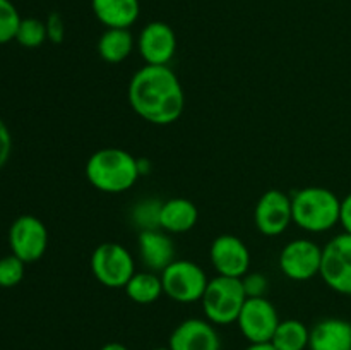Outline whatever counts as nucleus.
<instances>
[{
  "label": "nucleus",
  "instance_id": "ddd939ff",
  "mask_svg": "<svg viewBox=\"0 0 351 350\" xmlns=\"http://www.w3.org/2000/svg\"><path fill=\"white\" fill-rule=\"evenodd\" d=\"M209 257L218 275L232 278H243L249 273L250 253L245 244L235 235H219L213 240Z\"/></svg>",
  "mask_w": 351,
  "mask_h": 350
},
{
  "label": "nucleus",
  "instance_id": "9d476101",
  "mask_svg": "<svg viewBox=\"0 0 351 350\" xmlns=\"http://www.w3.org/2000/svg\"><path fill=\"white\" fill-rule=\"evenodd\" d=\"M322 249L311 239H295L280 254V270L293 281H307L321 273Z\"/></svg>",
  "mask_w": 351,
  "mask_h": 350
},
{
  "label": "nucleus",
  "instance_id": "a878e982",
  "mask_svg": "<svg viewBox=\"0 0 351 350\" xmlns=\"http://www.w3.org/2000/svg\"><path fill=\"white\" fill-rule=\"evenodd\" d=\"M243 290H245L247 299L250 297H266L267 292V278L263 273H247L242 278Z\"/></svg>",
  "mask_w": 351,
  "mask_h": 350
},
{
  "label": "nucleus",
  "instance_id": "4468645a",
  "mask_svg": "<svg viewBox=\"0 0 351 350\" xmlns=\"http://www.w3.org/2000/svg\"><path fill=\"white\" fill-rule=\"evenodd\" d=\"M170 350H221V340L211 321L191 318L173 329Z\"/></svg>",
  "mask_w": 351,
  "mask_h": 350
},
{
  "label": "nucleus",
  "instance_id": "c85d7f7f",
  "mask_svg": "<svg viewBox=\"0 0 351 350\" xmlns=\"http://www.w3.org/2000/svg\"><path fill=\"white\" fill-rule=\"evenodd\" d=\"M339 223L346 233H351V192L341 201L339 209Z\"/></svg>",
  "mask_w": 351,
  "mask_h": 350
},
{
  "label": "nucleus",
  "instance_id": "7c9ffc66",
  "mask_svg": "<svg viewBox=\"0 0 351 350\" xmlns=\"http://www.w3.org/2000/svg\"><path fill=\"white\" fill-rule=\"evenodd\" d=\"M99 350H129V349H127V347L123 345V343L110 342V343H105V345H103Z\"/></svg>",
  "mask_w": 351,
  "mask_h": 350
},
{
  "label": "nucleus",
  "instance_id": "cd10ccee",
  "mask_svg": "<svg viewBox=\"0 0 351 350\" xmlns=\"http://www.w3.org/2000/svg\"><path fill=\"white\" fill-rule=\"evenodd\" d=\"M10 151H12V136H10L7 124L0 119V170L9 160Z\"/></svg>",
  "mask_w": 351,
  "mask_h": 350
},
{
  "label": "nucleus",
  "instance_id": "7ed1b4c3",
  "mask_svg": "<svg viewBox=\"0 0 351 350\" xmlns=\"http://www.w3.org/2000/svg\"><path fill=\"white\" fill-rule=\"evenodd\" d=\"M341 201L326 187H305L291 196L293 223L311 233H322L339 223Z\"/></svg>",
  "mask_w": 351,
  "mask_h": 350
},
{
  "label": "nucleus",
  "instance_id": "aec40b11",
  "mask_svg": "<svg viewBox=\"0 0 351 350\" xmlns=\"http://www.w3.org/2000/svg\"><path fill=\"white\" fill-rule=\"evenodd\" d=\"M125 294L136 304H153L161 297V294H165L161 275L149 270L134 273L125 285Z\"/></svg>",
  "mask_w": 351,
  "mask_h": 350
},
{
  "label": "nucleus",
  "instance_id": "0eeeda50",
  "mask_svg": "<svg viewBox=\"0 0 351 350\" xmlns=\"http://www.w3.org/2000/svg\"><path fill=\"white\" fill-rule=\"evenodd\" d=\"M329 288L343 295H351V233L332 237L322 249L321 273Z\"/></svg>",
  "mask_w": 351,
  "mask_h": 350
},
{
  "label": "nucleus",
  "instance_id": "a211bd4d",
  "mask_svg": "<svg viewBox=\"0 0 351 350\" xmlns=\"http://www.w3.org/2000/svg\"><path fill=\"white\" fill-rule=\"evenodd\" d=\"M197 206L185 198H171L161 208V229L170 233H185L197 223Z\"/></svg>",
  "mask_w": 351,
  "mask_h": 350
},
{
  "label": "nucleus",
  "instance_id": "f257e3e1",
  "mask_svg": "<svg viewBox=\"0 0 351 350\" xmlns=\"http://www.w3.org/2000/svg\"><path fill=\"white\" fill-rule=\"evenodd\" d=\"M127 96L134 112L154 126L177 122L185 106L184 89L168 65L141 67L130 79Z\"/></svg>",
  "mask_w": 351,
  "mask_h": 350
},
{
  "label": "nucleus",
  "instance_id": "dca6fc26",
  "mask_svg": "<svg viewBox=\"0 0 351 350\" xmlns=\"http://www.w3.org/2000/svg\"><path fill=\"white\" fill-rule=\"evenodd\" d=\"M311 350H351V326L348 321L328 318L311 329Z\"/></svg>",
  "mask_w": 351,
  "mask_h": 350
},
{
  "label": "nucleus",
  "instance_id": "9b49d317",
  "mask_svg": "<svg viewBox=\"0 0 351 350\" xmlns=\"http://www.w3.org/2000/svg\"><path fill=\"white\" fill-rule=\"evenodd\" d=\"M256 226L267 237L281 235L293 222L291 196L280 189H269L261 196L254 211Z\"/></svg>",
  "mask_w": 351,
  "mask_h": 350
},
{
  "label": "nucleus",
  "instance_id": "393cba45",
  "mask_svg": "<svg viewBox=\"0 0 351 350\" xmlns=\"http://www.w3.org/2000/svg\"><path fill=\"white\" fill-rule=\"evenodd\" d=\"M24 261L16 254H7L0 257V287L12 288L19 285L24 278Z\"/></svg>",
  "mask_w": 351,
  "mask_h": 350
},
{
  "label": "nucleus",
  "instance_id": "f8f14e48",
  "mask_svg": "<svg viewBox=\"0 0 351 350\" xmlns=\"http://www.w3.org/2000/svg\"><path fill=\"white\" fill-rule=\"evenodd\" d=\"M137 50L149 65H168L177 51V36L170 24L153 21L141 30Z\"/></svg>",
  "mask_w": 351,
  "mask_h": 350
},
{
  "label": "nucleus",
  "instance_id": "2f4dec72",
  "mask_svg": "<svg viewBox=\"0 0 351 350\" xmlns=\"http://www.w3.org/2000/svg\"><path fill=\"white\" fill-rule=\"evenodd\" d=\"M153 350H170V347H158V349H153Z\"/></svg>",
  "mask_w": 351,
  "mask_h": 350
},
{
  "label": "nucleus",
  "instance_id": "20e7f679",
  "mask_svg": "<svg viewBox=\"0 0 351 350\" xmlns=\"http://www.w3.org/2000/svg\"><path fill=\"white\" fill-rule=\"evenodd\" d=\"M245 301L247 295L243 290L242 278L223 277V275L209 280L201 299L208 321L219 326L237 323Z\"/></svg>",
  "mask_w": 351,
  "mask_h": 350
},
{
  "label": "nucleus",
  "instance_id": "6e6552de",
  "mask_svg": "<svg viewBox=\"0 0 351 350\" xmlns=\"http://www.w3.org/2000/svg\"><path fill=\"white\" fill-rule=\"evenodd\" d=\"M240 333L250 343H269L280 325L278 311L266 297H250L237 319Z\"/></svg>",
  "mask_w": 351,
  "mask_h": 350
},
{
  "label": "nucleus",
  "instance_id": "bb28decb",
  "mask_svg": "<svg viewBox=\"0 0 351 350\" xmlns=\"http://www.w3.org/2000/svg\"><path fill=\"white\" fill-rule=\"evenodd\" d=\"M47 24V34H48V40L51 43H62L65 38V23L62 19V16L58 12H51L48 16V19L45 21Z\"/></svg>",
  "mask_w": 351,
  "mask_h": 350
},
{
  "label": "nucleus",
  "instance_id": "2eb2a0df",
  "mask_svg": "<svg viewBox=\"0 0 351 350\" xmlns=\"http://www.w3.org/2000/svg\"><path fill=\"white\" fill-rule=\"evenodd\" d=\"M139 257L149 271H163L175 261V246L170 237L161 229L144 230L137 237Z\"/></svg>",
  "mask_w": 351,
  "mask_h": 350
},
{
  "label": "nucleus",
  "instance_id": "f3484780",
  "mask_svg": "<svg viewBox=\"0 0 351 350\" xmlns=\"http://www.w3.org/2000/svg\"><path fill=\"white\" fill-rule=\"evenodd\" d=\"M96 19L105 27L129 30L141 14L139 0H91Z\"/></svg>",
  "mask_w": 351,
  "mask_h": 350
},
{
  "label": "nucleus",
  "instance_id": "473e14b6",
  "mask_svg": "<svg viewBox=\"0 0 351 350\" xmlns=\"http://www.w3.org/2000/svg\"><path fill=\"white\" fill-rule=\"evenodd\" d=\"M350 326H351V323H350Z\"/></svg>",
  "mask_w": 351,
  "mask_h": 350
},
{
  "label": "nucleus",
  "instance_id": "c756f323",
  "mask_svg": "<svg viewBox=\"0 0 351 350\" xmlns=\"http://www.w3.org/2000/svg\"><path fill=\"white\" fill-rule=\"evenodd\" d=\"M245 350H276L273 347V343H250Z\"/></svg>",
  "mask_w": 351,
  "mask_h": 350
},
{
  "label": "nucleus",
  "instance_id": "423d86ee",
  "mask_svg": "<svg viewBox=\"0 0 351 350\" xmlns=\"http://www.w3.org/2000/svg\"><path fill=\"white\" fill-rule=\"evenodd\" d=\"M161 281L165 294L180 304L201 301L209 283L204 270L189 259H175L161 271Z\"/></svg>",
  "mask_w": 351,
  "mask_h": 350
},
{
  "label": "nucleus",
  "instance_id": "6ab92c4d",
  "mask_svg": "<svg viewBox=\"0 0 351 350\" xmlns=\"http://www.w3.org/2000/svg\"><path fill=\"white\" fill-rule=\"evenodd\" d=\"M134 50V36L129 30L123 27H106L99 36L98 54L108 64L123 62Z\"/></svg>",
  "mask_w": 351,
  "mask_h": 350
},
{
  "label": "nucleus",
  "instance_id": "4be33fe9",
  "mask_svg": "<svg viewBox=\"0 0 351 350\" xmlns=\"http://www.w3.org/2000/svg\"><path fill=\"white\" fill-rule=\"evenodd\" d=\"M161 208H163V201H160V199H141L130 209V222L139 229V232L161 229Z\"/></svg>",
  "mask_w": 351,
  "mask_h": 350
},
{
  "label": "nucleus",
  "instance_id": "f03ea898",
  "mask_svg": "<svg viewBox=\"0 0 351 350\" xmlns=\"http://www.w3.org/2000/svg\"><path fill=\"white\" fill-rule=\"evenodd\" d=\"M86 177L98 191L120 194L139 180V158L122 148H101L89 156Z\"/></svg>",
  "mask_w": 351,
  "mask_h": 350
},
{
  "label": "nucleus",
  "instance_id": "1a4fd4ad",
  "mask_svg": "<svg viewBox=\"0 0 351 350\" xmlns=\"http://www.w3.org/2000/svg\"><path fill=\"white\" fill-rule=\"evenodd\" d=\"M9 244L12 254L24 263L41 259L48 247V230L40 218L21 215L12 222L9 230Z\"/></svg>",
  "mask_w": 351,
  "mask_h": 350
},
{
  "label": "nucleus",
  "instance_id": "412c9836",
  "mask_svg": "<svg viewBox=\"0 0 351 350\" xmlns=\"http://www.w3.org/2000/svg\"><path fill=\"white\" fill-rule=\"evenodd\" d=\"M311 329L298 319H287L280 321L274 331L273 347L276 350H305L308 349Z\"/></svg>",
  "mask_w": 351,
  "mask_h": 350
},
{
  "label": "nucleus",
  "instance_id": "b1692460",
  "mask_svg": "<svg viewBox=\"0 0 351 350\" xmlns=\"http://www.w3.org/2000/svg\"><path fill=\"white\" fill-rule=\"evenodd\" d=\"M21 19L19 10L10 0H0V45L16 40Z\"/></svg>",
  "mask_w": 351,
  "mask_h": 350
},
{
  "label": "nucleus",
  "instance_id": "5701e85b",
  "mask_svg": "<svg viewBox=\"0 0 351 350\" xmlns=\"http://www.w3.org/2000/svg\"><path fill=\"white\" fill-rule=\"evenodd\" d=\"M48 40L47 24L36 17H26L21 19L19 27L16 33V41L26 48H36Z\"/></svg>",
  "mask_w": 351,
  "mask_h": 350
},
{
  "label": "nucleus",
  "instance_id": "39448f33",
  "mask_svg": "<svg viewBox=\"0 0 351 350\" xmlns=\"http://www.w3.org/2000/svg\"><path fill=\"white\" fill-rule=\"evenodd\" d=\"M91 271L96 280L108 288H125L136 273L134 257L122 244L103 242L93 250Z\"/></svg>",
  "mask_w": 351,
  "mask_h": 350
}]
</instances>
